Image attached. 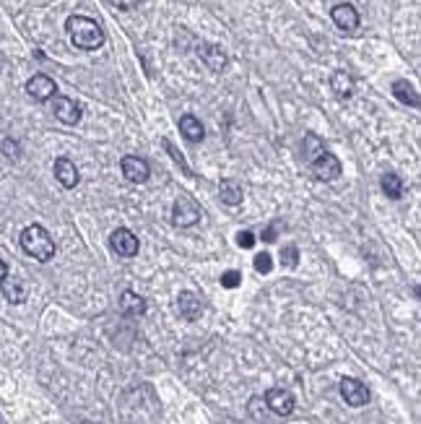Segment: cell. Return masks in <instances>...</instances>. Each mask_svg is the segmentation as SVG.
<instances>
[{
	"label": "cell",
	"mask_w": 421,
	"mask_h": 424,
	"mask_svg": "<svg viewBox=\"0 0 421 424\" xmlns=\"http://www.w3.org/2000/svg\"><path fill=\"white\" fill-rule=\"evenodd\" d=\"M164 146H166V151L172 153V159H175L177 165L182 167V169H185L187 175H190V167H187V165H185V156H182V153L177 151V149H175V146H172V143H169V141H164Z\"/></svg>",
	"instance_id": "29"
},
{
	"label": "cell",
	"mask_w": 421,
	"mask_h": 424,
	"mask_svg": "<svg viewBox=\"0 0 421 424\" xmlns=\"http://www.w3.org/2000/svg\"><path fill=\"white\" fill-rule=\"evenodd\" d=\"M52 112H55V118H58L63 125H76L83 115L81 107L76 105L73 99H68V96H58V94H55V102H52Z\"/></svg>",
	"instance_id": "11"
},
{
	"label": "cell",
	"mask_w": 421,
	"mask_h": 424,
	"mask_svg": "<svg viewBox=\"0 0 421 424\" xmlns=\"http://www.w3.org/2000/svg\"><path fill=\"white\" fill-rule=\"evenodd\" d=\"M382 193H385L387 198L398 200L403 195V180H400L396 172H387V175L382 177Z\"/></svg>",
	"instance_id": "21"
},
{
	"label": "cell",
	"mask_w": 421,
	"mask_h": 424,
	"mask_svg": "<svg viewBox=\"0 0 421 424\" xmlns=\"http://www.w3.org/2000/svg\"><path fill=\"white\" fill-rule=\"evenodd\" d=\"M177 310H180V315L185 320H198L203 315V302L193 292H180V297H177Z\"/></svg>",
	"instance_id": "14"
},
{
	"label": "cell",
	"mask_w": 421,
	"mask_h": 424,
	"mask_svg": "<svg viewBox=\"0 0 421 424\" xmlns=\"http://www.w3.org/2000/svg\"><path fill=\"white\" fill-rule=\"evenodd\" d=\"M333 24L338 26L341 32H356L359 29V13L351 3H338L333 11H330Z\"/></svg>",
	"instance_id": "10"
},
{
	"label": "cell",
	"mask_w": 421,
	"mask_h": 424,
	"mask_svg": "<svg viewBox=\"0 0 421 424\" xmlns=\"http://www.w3.org/2000/svg\"><path fill=\"white\" fill-rule=\"evenodd\" d=\"M21 248L26 255H32L39 263H47V260L55 255V242L47 232L45 226L39 224H29L21 232Z\"/></svg>",
	"instance_id": "2"
},
{
	"label": "cell",
	"mask_w": 421,
	"mask_h": 424,
	"mask_svg": "<svg viewBox=\"0 0 421 424\" xmlns=\"http://www.w3.org/2000/svg\"><path fill=\"white\" fill-rule=\"evenodd\" d=\"M310 167H312V172H315L317 180H323V182H333V180H338L341 172H343L341 159L336 156V153H330V151H323L317 159H312Z\"/></svg>",
	"instance_id": "4"
},
{
	"label": "cell",
	"mask_w": 421,
	"mask_h": 424,
	"mask_svg": "<svg viewBox=\"0 0 421 424\" xmlns=\"http://www.w3.org/2000/svg\"><path fill=\"white\" fill-rule=\"evenodd\" d=\"M6 276H8V266H6V263H3V260H0V282H3V279H6Z\"/></svg>",
	"instance_id": "31"
},
{
	"label": "cell",
	"mask_w": 421,
	"mask_h": 424,
	"mask_svg": "<svg viewBox=\"0 0 421 424\" xmlns=\"http://www.w3.org/2000/svg\"><path fill=\"white\" fill-rule=\"evenodd\" d=\"M237 245H239V248L242 250H250V248H255V235H252V232H239V235H237Z\"/></svg>",
	"instance_id": "28"
},
{
	"label": "cell",
	"mask_w": 421,
	"mask_h": 424,
	"mask_svg": "<svg viewBox=\"0 0 421 424\" xmlns=\"http://www.w3.org/2000/svg\"><path fill=\"white\" fill-rule=\"evenodd\" d=\"M281 263H283L286 268H296V263H299V250L294 248V245H283V248H281Z\"/></svg>",
	"instance_id": "23"
},
{
	"label": "cell",
	"mask_w": 421,
	"mask_h": 424,
	"mask_svg": "<svg viewBox=\"0 0 421 424\" xmlns=\"http://www.w3.org/2000/svg\"><path fill=\"white\" fill-rule=\"evenodd\" d=\"M341 396H343V401H346L349 406H354V409L369 403V388L364 385L362 380H356V377H343V380H341Z\"/></svg>",
	"instance_id": "6"
},
{
	"label": "cell",
	"mask_w": 421,
	"mask_h": 424,
	"mask_svg": "<svg viewBox=\"0 0 421 424\" xmlns=\"http://www.w3.org/2000/svg\"><path fill=\"white\" fill-rule=\"evenodd\" d=\"M252 263H255V271L263 273V276L273 271V258H270V253H257Z\"/></svg>",
	"instance_id": "24"
},
{
	"label": "cell",
	"mask_w": 421,
	"mask_h": 424,
	"mask_svg": "<svg viewBox=\"0 0 421 424\" xmlns=\"http://www.w3.org/2000/svg\"><path fill=\"white\" fill-rule=\"evenodd\" d=\"M198 55L200 60L208 65L210 71H224L226 68V63H229V58H226V52H224L219 45H208V42H200L198 45Z\"/></svg>",
	"instance_id": "13"
},
{
	"label": "cell",
	"mask_w": 421,
	"mask_h": 424,
	"mask_svg": "<svg viewBox=\"0 0 421 424\" xmlns=\"http://www.w3.org/2000/svg\"><path fill=\"white\" fill-rule=\"evenodd\" d=\"M55 92H58V86H55V81H52L50 76H45V73H36V76H32V78L26 81V94L32 96L34 102H47V99L55 96Z\"/></svg>",
	"instance_id": "8"
},
{
	"label": "cell",
	"mask_w": 421,
	"mask_h": 424,
	"mask_svg": "<svg viewBox=\"0 0 421 424\" xmlns=\"http://www.w3.org/2000/svg\"><path fill=\"white\" fill-rule=\"evenodd\" d=\"M281 229H283V224H281V222H270V224L263 229V242H273V240L279 237Z\"/></svg>",
	"instance_id": "27"
},
{
	"label": "cell",
	"mask_w": 421,
	"mask_h": 424,
	"mask_svg": "<svg viewBox=\"0 0 421 424\" xmlns=\"http://www.w3.org/2000/svg\"><path fill=\"white\" fill-rule=\"evenodd\" d=\"M0 149H3V153H6L8 159H13V162H16L19 156H21V149H19V143L13 141V138H6V141H3V146H0Z\"/></svg>",
	"instance_id": "26"
},
{
	"label": "cell",
	"mask_w": 421,
	"mask_h": 424,
	"mask_svg": "<svg viewBox=\"0 0 421 424\" xmlns=\"http://www.w3.org/2000/svg\"><path fill=\"white\" fill-rule=\"evenodd\" d=\"M109 248L115 250L117 255H122V258H133V255H138L140 242L130 229L120 226V229H115V232L109 235Z\"/></svg>",
	"instance_id": "5"
},
{
	"label": "cell",
	"mask_w": 421,
	"mask_h": 424,
	"mask_svg": "<svg viewBox=\"0 0 421 424\" xmlns=\"http://www.w3.org/2000/svg\"><path fill=\"white\" fill-rule=\"evenodd\" d=\"M330 89L338 99H349L354 94V78L346 71H336L330 76Z\"/></svg>",
	"instance_id": "18"
},
{
	"label": "cell",
	"mask_w": 421,
	"mask_h": 424,
	"mask_svg": "<svg viewBox=\"0 0 421 424\" xmlns=\"http://www.w3.org/2000/svg\"><path fill=\"white\" fill-rule=\"evenodd\" d=\"M0 286H3V295H6V299H8L11 305H21L23 299H26V284H23L21 279L6 276V279L0 282Z\"/></svg>",
	"instance_id": "17"
},
{
	"label": "cell",
	"mask_w": 421,
	"mask_h": 424,
	"mask_svg": "<svg viewBox=\"0 0 421 424\" xmlns=\"http://www.w3.org/2000/svg\"><path fill=\"white\" fill-rule=\"evenodd\" d=\"M120 305H122V310L128 312V315H143L146 312V299L140 295H136L133 289H128V292H122V297H120Z\"/></svg>",
	"instance_id": "20"
},
{
	"label": "cell",
	"mask_w": 421,
	"mask_h": 424,
	"mask_svg": "<svg viewBox=\"0 0 421 424\" xmlns=\"http://www.w3.org/2000/svg\"><path fill=\"white\" fill-rule=\"evenodd\" d=\"M393 96H396L400 105H409V107H419L421 105L416 86H413V83H409L406 78H398V81L393 83Z\"/></svg>",
	"instance_id": "16"
},
{
	"label": "cell",
	"mask_w": 421,
	"mask_h": 424,
	"mask_svg": "<svg viewBox=\"0 0 421 424\" xmlns=\"http://www.w3.org/2000/svg\"><path fill=\"white\" fill-rule=\"evenodd\" d=\"M219 195L226 206H239L242 198H245V193H242V185L237 182V180H222V185H219Z\"/></svg>",
	"instance_id": "19"
},
{
	"label": "cell",
	"mask_w": 421,
	"mask_h": 424,
	"mask_svg": "<svg viewBox=\"0 0 421 424\" xmlns=\"http://www.w3.org/2000/svg\"><path fill=\"white\" fill-rule=\"evenodd\" d=\"M200 209L198 203L193 198H187V195H180L175 200V206H172V224L180 226V229H187V226H195L200 222Z\"/></svg>",
	"instance_id": "3"
},
{
	"label": "cell",
	"mask_w": 421,
	"mask_h": 424,
	"mask_svg": "<svg viewBox=\"0 0 421 424\" xmlns=\"http://www.w3.org/2000/svg\"><path fill=\"white\" fill-rule=\"evenodd\" d=\"M65 29H68L73 47L91 52V50H99L105 45V29L89 16H70L65 21Z\"/></svg>",
	"instance_id": "1"
},
{
	"label": "cell",
	"mask_w": 421,
	"mask_h": 424,
	"mask_svg": "<svg viewBox=\"0 0 421 424\" xmlns=\"http://www.w3.org/2000/svg\"><path fill=\"white\" fill-rule=\"evenodd\" d=\"M266 406H268L276 416H289V414L294 412V396L283 388H270L268 393H266Z\"/></svg>",
	"instance_id": "9"
},
{
	"label": "cell",
	"mask_w": 421,
	"mask_h": 424,
	"mask_svg": "<svg viewBox=\"0 0 421 424\" xmlns=\"http://www.w3.org/2000/svg\"><path fill=\"white\" fill-rule=\"evenodd\" d=\"M140 0H112V6H117L120 11H133Z\"/></svg>",
	"instance_id": "30"
},
{
	"label": "cell",
	"mask_w": 421,
	"mask_h": 424,
	"mask_svg": "<svg viewBox=\"0 0 421 424\" xmlns=\"http://www.w3.org/2000/svg\"><path fill=\"white\" fill-rule=\"evenodd\" d=\"M52 172H55V180H58V182L65 190L76 188V185H78V180H81L78 169H76V165L70 162L68 156H60V159H55V167H52Z\"/></svg>",
	"instance_id": "12"
},
{
	"label": "cell",
	"mask_w": 421,
	"mask_h": 424,
	"mask_svg": "<svg viewBox=\"0 0 421 424\" xmlns=\"http://www.w3.org/2000/svg\"><path fill=\"white\" fill-rule=\"evenodd\" d=\"M120 169H122L125 180H128V182H136V185L146 182V180H149V175H151V167H149V162H146L143 156H133V153L122 156V162H120Z\"/></svg>",
	"instance_id": "7"
},
{
	"label": "cell",
	"mask_w": 421,
	"mask_h": 424,
	"mask_svg": "<svg viewBox=\"0 0 421 424\" xmlns=\"http://www.w3.org/2000/svg\"><path fill=\"white\" fill-rule=\"evenodd\" d=\"M242 284V273L239 271H224L222 273V286L224 289H237Z\"/></svg>",
	"instance_id": "25"
},
{
	"label": "cell",
	"mask_w": 421,
	"mask_h": 424,
	"mask_svg": "<svg viewBox=\"0 0 421 424\" xmlns=\"http://www.w3.org/2000/svg\"><path fill=\"white\" fill-rule=\"evenodd\" d=\"M180 133L190 143H200L206 138V130H203V125H200V120L195 115H182L180 118Z\"/></svg>",
	"instance_id": "15"
},
{
	"label": "cell",
	"mask_w": 421,
	"mask_h": 424,
	"mask_svg": "<svg viewBox=\"0 0 421 424\" xmlns=\"http://www.w3.org/2000/svg\"><path fill=\"white\" fill-rule=\"evenodd\" d=\"M302 149H304V159H307V162H312V159H317L320 153L325 151V146H323V141L317 138L315 133H307V136H304Z\"/></svg>",
	"instance_id": "22"
}]
</instances>
